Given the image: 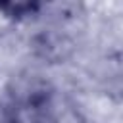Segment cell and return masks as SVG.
<instances>
[{
	"label": "cell",
	"instance_id": "cell-1",
	"mask_svg": "<svg viewBox=\"0 0 123 123\" xmlns=\"http://www.w3.org/2000/svg\"><path fill=\"white\" fill-rule=\"evenodd\" d=\"M35 8H37V0H0V10L15 17L27 15L35 12Z\"/></svg>",
	"mask_w": 123,
	"mask_h": 123
}]
</instances>
